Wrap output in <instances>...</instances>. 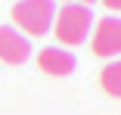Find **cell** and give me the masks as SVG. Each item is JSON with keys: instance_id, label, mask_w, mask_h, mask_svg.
Instances as JSON below:
<instances>
[{"instance_id": "cell-4", "label": "cell", "mask_w": 121, "mask_h": 115, "mask_svg": "<svg viewBox=\"0 0 121 115\" xmlns=\"http://www.w3.org/2000/svg\"><path fill=\"white\" fill-rule=\"evenodd\" d=\"M31 56V44L25 34H19L13 25H0V62L6 65H22Z\"/></svg>"}, {"instance_id": "cell-8", "label": "cell", "mask_w": 121, "mask_h": 115, "mask_svg": "<svg viewBox=\"0 0 121 115\" xmlns=\"http://www.w3.org/2000/svg\"><path fill=\"white\" fill-rule=\"evenodd\" d=\"M65 3H81V6H90L93 0H65Z\"/></svg>"}, {"instance_id": "cell-7", "label": "cell", "mask_w": 121, "mask_h": 115, "mask_svg": "<svg viewBox=\"0 0 121 115\" xmlns=\"http://www.w3.org/2000/svg\"><path fill=\"white\" fill-rule=\"evenodd\" d=\"M103 6H109L112 13H121V0H103Z\"/></svg>"}, {"instance_id": "cell-1", "label": "cell", "mask_w": 121, "mask_h": 115, "mask_svg": "<svg viewBox=\"0 0 121 115\" xmlns=\"http://www.w3.org/2000/svg\"><path fill=\"white\" fill-rule=\"evenodd\" d=\"M93 28V13L90 6H81V3H65L62 9H56L53 16V31L59 37V44H68V47H81L87 40Z\"/></svg>"}, {"instance_id": "cell-5", "label": "cell", "mask_w": 121, "mask_h": 115, "mask_svg": "<svg viewBox=\"0 0 121 115\" xmlns=\"http://www.w3.org/2000/svg\"><path fill=\"white\" fill-rule=\"evenodd\" d=\"M37 68L43 75H53V78H65L75 72V56L62 47H43L37 53Z\"/></svg>"}, {"instance_id": "cell-2", "label": "cell", "mask_w": 121, "mask_h": 115, "mask_svg": "<svg viewBox=\"0 0 121 115\" xmlns=\"http://www.w3.org/2000/svg\"><path fill=\"white\" fill-rule=\"evenodd\" d=\"M56 3L53 0H19L13 6V22L31 37H43L53 28Z\"/></svg>"}, {"instance_id": "cell-6", "label": "cell", "mask_w": 121, "mask_h": 115, "mask_svg": "<svg viewBox=\"0 0 121 115\" xmlns=\"http://www.w3.org/2000/svg\"><path fill=\"white\" fill-rule=\"evenodd\" d=\"M99 87L106 90L109 97L121 100V59L109 62V65L103 68V72H99Z\"/></svg>"}, {"instance_id": "cell-3", "label": "cell", "mask_w": 121, "mask_h": 115, "mask_svg": "<svg viewBox=\"0 0 121 115\" xmlns=\"http://www.w3.org/2000/svg\"><path fill=\"white\" fill-rule=\"evenodd\" d=\"M90 50H93V56H103V59H112V56L121 53V19L106 16V19L96 22Z\"/></svg>"}]
</instances>
